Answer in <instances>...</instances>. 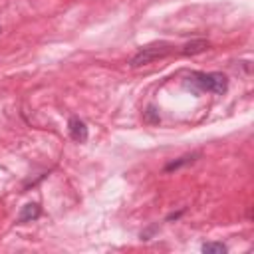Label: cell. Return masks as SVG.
I'll return each mask as SVG.
<instances>
[{
    "label": "cell",
    "instance_id": "obj_1",
    "mask_svg": "<svg viewBox=\"0 0 254 254\" xmlns=\"http://www.w3.org/2000/svg\"><path fill=\"white\" fill-rule=\"evenodd\" d=\"M187 87H190L194 93H202V91H208V93H216V95H222L226 89H228V77L220 71H192L187 81H185Z\"/></svg>",
    "mask_w": 254,
    "mask_h": 254
},
{
    "label": "cell",
    "instance_id": "obj_2",
    "mask_svg": "<svg viewBox=\"0 0 254 254\" xmlns=\"http://www.w3.org/2000/svg\"><path fill=\"white\" fill-rule=\"evenodd\" d=\"M173 52V46L167 44V42H155V44H149V46H143L131 60H129V65L131 67H141V65H147L155 60H161V58H167L169 54Z\"/></svg>",
    "mask_w": 254,
    "mask_h": 254
},
{
    "label": "cell",
    "instance_id": "obj_3",
    "mask_svg": "<svg viewBox=\"0 0 254 254\" xmlns=\"http://www.w3.org/2000/svg\"><path fill=\"white\" fill-rule=\"evenodd\" d=\"M67 131H69V137H71L75 143H85L87 137H89L87 125H85V121H81L79 117H69V121H67Z\"/></svg>",
    "mask_w": 254,
    "mask_h": 254
},
{
    "label": "cell",
    "instance_id": "obj_4",
    "mask_svg": "<svg viewBox=\"0 0 254 254\" xmlns=\"http://www.w3.org/2000/svg\"><path fill=\"white\" fill-rule=\"evenodd\" d=\"M42 210H40V204L38 202H26L20 212H18V218H16V224H26V222H32L36 218H40Z\"/></svg>",
    "mask_w": 254,
    "mask_h": 254
},
{
    "label": "cell",
    "instance_id": "obj_5",
    "mask_svg": "<svg viewBox=\"0 0 254 254\" xmlns=\"http://www.w3.org/2000/svg\"><path fill=\"white\" fill-rule=\"evenodd\" d=\"M198 157H200V151L181 155L179 159H175V161H171V163H167V165H165V173H173V171H177V169H181V167H185V165H192Z\"/></svg>",
    "mask_w": 254,
    "mask_h": 254
},
{
    "label": "cell",
    "instance_id": "obj_6",
    "mask_svg": "<svg viewBox=\"0 0 254 254\" xmlns=\"http://www.w3.org/2000/svg\"><path fill=\"white\" fill-rule=\"evenodd\" d=\"M210 48V42L208 40H192V42H189L185 48H183V54L185 56H196V54H202V52H206Z\"/></svg>",
    "mask_w": 254,
    "mask_h": 254
},
{
    "label": "cell",
    "instance_id": "obj_7",
    "mask_svg": "<svg viewBox=\"0 0 254 254\" xmlns=\"http://www.w3.org/2000/svg\"><path fill=\"white\" fill-rule=\"evenodd\" d=\"M200 250H202L204 254H224L228 248H226V244H222V242H206V244L200 246Z\"/></svg>",
    "mask_w": 254,
    "mask_h": 254
},
{
    "label": "cell",
    "instance_id": "obj_8",
    "mask_svg": "<svg viewBox=\"0 0 254 254\" xmlns=\"http://www.w3.org/2000/svg\"><path fill=\"white\" fill-rule=\"evenodd\" d=\"M145 121H147V123H159V121H161L159 111H157L153 105L147 107V111H145Z\"/></svg>",
    "mask_w": 254,
    "mask_h": 254
},
{
    "label": "cell",
    "instance_id": "obj_9",
    "mask_svg": "<svg viewBox=\"0 0 254 254\" xmlns=\"http://www.w3.org/2000/svg\"><path fill=\"white\" fill-rule=\"evenodd\" d=\"M157 230H159V226H157V224H155V226H149L147 230H143V232H141V240H149Z\"/></svg>",
    "mask_w": 254,
    "mask_h": 254
},
{
    "label": "cell",
    "instance_id": "obj_10",
    "mask_svg": "<svg viewBox=\"0 0 254 254\" xmlns=\"http://www.w3.org/2000/svg\"><path fill=\"white\" fill-rule=\"evenodd\" d=\"M183 212H185V208H183V210H179V212H171V214L167 216V222H171V220H177V218H179Z\"/></svg>",
    "mask_w": 254,
    "mask_h": 254
},
{
    "label": "cell",
    "instance_id": "obj_11",
    "mask_svg": "<svg viewBox=\"0 0 254 254\" xmlns=\"http://www.w3.org/2000/svg\"><path fill=\"white\" fill-rule=\"evenodd\" d=\"M0 34H2V28H0Z\"/></svg>",
    "mask_w": 254,
    "mask_h": 254
}]
</instances>
